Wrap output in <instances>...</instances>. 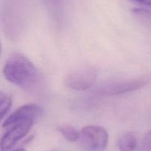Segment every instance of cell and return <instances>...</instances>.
I'll return each instance as SVG.
<instances>
[{
	"mask_svg": "<svg viewBox=\"0 0 151 151\" xmlns=\"http://www.w3.org/2000/svg\"><path fill=\"white\" fill-rule=\"evenodd\" d=\"M131 1L151 8V0H131Z\"/></svg>",
	"mask_w": 151,
	"mask_h": 151,
	"instance_id": "13",
	"label": "cell"
},
{
	"mask_svg": "<svg viewBox=\"0 0 151 151\" xmlns=\"http://www.w3.org/2000/svg\"><path fill=\"white\" fill-rule=\"evenodd\" d=\"M65 1L66 0H44L50 11L57 16L63 11Z\"/></svg>",
	"mask_w": 151,
	"mask_h": 151,
	"instance_id": "10",
	"label": "cell"
},
{
	"mask_svg": "<svg viewBox=\"0 0 151 151\" xmlns=\"http://www.w3.org/2000/svg\"><path fill=\"white\" fill-rule=\"evenodd\" d=\"M12 105V99L11 97L7 96V97L4 99V100L1 102L0 105V121L2 119L3 117L6 115L8 110H10V107Z\"/></svg>",
	"mask_w": 151,
	"mask_h": 151,
	"instance_id": "11",
	"label": "cell"
},
{
	"mask_svg": "<svg viewBox=\"0 0 151 151\" xmlns=\"http://www.w3.org/2000/svg\"><path fill=\"white\" fill-rule=\"evenodd\" d=\"M118 147L120 151H134L137 147V139L131 133H125L119 138Z\"/></svg>",
	"mask_w": 151,
	"mask_h": 151,
	"instance_id": "7",
	"label": "cell"
},
{
	"mask_svg": "<svg viewBox=\"0 0 151 151\" xmlns=\"http://www.w3.org/2000/svg\"><path fill=\"white\" fill-rule=\"evenodd\" d=\"M6 79L24 91L40 95L46 88V80L39 70L24 55L13 53L3 68Z\"/></svg>",
	"mask_w": 151,
	"mask_h": 151,
	"instance_id": "1",
	"label": "cell"
},
{
	"mask_svg": "<svg viewBox=\"0 0 151 151\" xmlns=\"http://www.w3.org/2000/svg\"><path fill=\"white\" fill-rule=\"evenodd\" d=\"M6 97H7V95L0 91V105H1V102L4 100V99H5Z\"/></svg>",
	"mask_w": 151,
	"mask_h": 151,
	"instance_id": "14",
	"label": "cell"
},
{
	"mask_svg": "<svg viewBox=\"0 0 151 151\" xmlns=\"http://www.w3.org/2000/svg\"><path fill=\"white\" fill-rule=\"evenodd\" d=\"M43 110L35 104H28L18 108L10 114L2 124L3 127H9L13 124L24 120L32 119L35 121L42 115Z\"/></svg>",
	"mask_w": 151,
	"mask_h": 151,
	"instance_id": "6",
	"label": "cell"
},
{
	"mask_svg": "<svg viewBox=\"0 0 151 151\" xmlns=\"http://www.w3.org/2000/svg\"><path fill=\"white\" fill-rule=\"evenodd\" d=\"M132 13L143 26L151 31L150 10L143 8H134L132 10Z\"/></svg>",
	"mask_w": 151,
	"mask_h": 151,
	"instance_id": "9",
	"label": "cell"
},
{
	"mask_svg": "<svg viewBox=\"0 0 151 151\" xmlns=\"http://www.w3.org/2000/svg\"><path fill=\"white\" fill-rule=\"evenodd\" d=\"M81 139L83 146L90 151H103L109 142V133L103 127L88 125L81 130Z\"/></svg>",
	"mask_w": 151,
	"mask_h": 151,
	"instance_id": "3",
	"label": "cell"
},
{
	"mask_svg": "<svg viewBox=\"0 0 151 151\" xmlns=\"http://www.w3.org/2000/svg\"><path fill=\"white\" fill-rule=\"evenodd\" d=\"M143 144L146 150L151 151V130L145 136Z\"/></svg>",
	"mask_w": 151,
	"mask_h": 151,
	"instance_id": "12",
	"label": "cell"
},
{
	"mask_svg": "<svg viewBox=\"0 0 151 151\" xmlns=\"http://www.w3.org/2000/svg\"><path fill=\"white\" fill-rule=\"evenodd\" d=\"M58 130L60 134L69 142H75L78 141L81 137V133L76 130L75 127L70 124H61L58 127Z\"/></svg>",
	"mask_w": 151,
	"mask_h": 151,
	"instance_id": "8",
	"label": "cell"
},
{
	"mask_svg": "<svg viewBox=\"0 0 151 151\" xmlns=\"http://www.w3.org/2000/svg\"><path fill=\"white\" fill-rule=\"evenodd\" d=\"M97 75L98 72L93 67H83L69 72L65 76V85L78 91L86 90L92 87L97 80Z\"/></svg>",
	"mask_w": 151,
	"mask_h": 151,
	"instance_id": "2",
	"label": "cell"
},
{
	"mask_svg": "<svg viewBox=\"0 0 151 151\" xmlns=\"http://www.w3.org/2000/svg\"><path fill=\"white\" fill-rule=\"evenodd\" d=\"M35 121L24 120L10 126L0 140V151H9L27 136Z\"/></svg>",
	"mask_w": 151,
	"mask_h": 151,
	"instance_id": "4",
	"label": "cell"
},
{
	"mask_svg": "<svg viewBox=\"0 0 151 151\" xmlns=\"http://www.w3.org/2000/svg\"><path fill=\"white\" fill-rule=\"evenodd\" d=\"M147 84L146 80L142 78L122 80L107 83L97 89V93L100 95L113 96L130 93L142 88Z\"/></svg>",
	"mask_w": 151,
	"mask_h": 151,
	"instance_id": "5",
	"label": "cell"
},
{
	"mask_svg": "<svg viewBox=\"0 0 151 151\" xmlns=\"http://www.w3.org/2000/svg\"><path fill=\"white\" fill-rule=\"evenodd\" d=\"M13 151H26V150H25L24 149H23V148H18V149L15 150Z\"/></svg>",
	"mask_w": 151,
	"mask_h": 151,
	"instance_id": "15",
	"label": "cell"
}]
</instances>
